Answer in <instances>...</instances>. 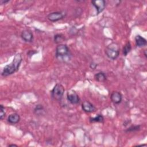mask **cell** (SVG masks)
<instances>
[{
    "instance_id": "obj_24",
    "label": "cell",
    "mask_w": 147,
    "mask_h": 147,
    "mask_svg": "<svg viewBox=\"0 0 147 147\" xmlns=\"http://www.w3.org/2000/svg\"><path fill=\"white\" fill-rule=\"evenodd\" d=\"M144 55H145V57L146 58V57H147V56H146V50H144Z\"/></svg>"
},
{
    "instance_id": "obj_11",
    "label": "cell",
    "mask_w": 147,
    "mask_h": 147,
    "mask_svg": "<svg viewBox=\"0 0 147 147\" xmlns=\"http://www.w3.org/2000/svg\"><path fill=\"white\" fill-rule=\"evenodd\" d=\"M136 44L138 47H143L147 44L146 40L140 34L136 35L135 37Z\"/></svg>"
},
{
    "instance_id": "obj_5",
    "label": "cell",
    "mask_w": 147,
    "mask_h": 147,
    "mask_svg": "<svg viewBox=\"0 0 147 147\" xmlns=\"http://www.w3.org/2000/svg\"><path fill=\"white\" fill-rule=\"evenodd\" d=\"M66 16L64 11H54L47 16V18L51 22H56L63 19Z\"/></svg>"
},
{
    "instance_id": "obj_10",
    "label": "cell",
    "mask_w": 147,
    "mask_h": 147,
    "mask_svg": "<svg viewBox=\"0 0 147 147\" xmlns=\"http://www.w3.org/2000/svg\"><path fill=\"white\" fill-rule=\"evenodd\" d=\"M110 99L114 104L118 105L122 100V95L119 91H113L110 95Z\"/></svg>"
},
{
    "instance_id": "obj_15",
    "label": "cell",
    "mask_w": 147,
    "mask_h": 147,
    "mask_svg": "<svg viewBox=\"0 0 147 147\" xmlns=\"http://www.w3.org/2000/svg\"><path fill=\"white\" fill-rule=\"evenodd\" d=\"M44 112V108L42 105L38 104L37 105L34 109V113L35 114L37 115H40L42 114Z\"/></svg>"
},
{
    "instance_id": "obj_18",
    "label": "cell",
    "mask_w": 147,
    "mask_h": 147,
    "mask_svg": "<svg viewBox=\"0 0 147 147\" xmlns=\"http://www.w3.org/2000/svg\"><path fill=\"white\" fill-rule=\"evenodd\" d=\"M141 129L140 125H131L130 127H129L127 129L125 130V132H133V131H136L140 130Z\"/></svg>"
},
{
    "instance_id": "obj_3",
    "label": "cell",
    "mask_w": 147,
    "mask_h": 147,
    "mask_svg": "<svg viewBox=\"0 0 147 147\" xmlns=\"http://www.w3.org/2000/svg\"><path fill=\"white\" fill-rule=\"evenodd\" d=\"M56 57L60 60L69 58L71 55L69 48L66 44H59L56 48Z\"/></svg>"
},
{
    "instance_id": "obj_19",
    "label": "cell",
    "mask_w": 147,
    "mask_h": 147,
    "mask_svg": "<svg viewBox=\"0 0 147 147\" xmlns=\"http://www.w3.org/2000/svg\"><path fill=\"white\" fill-rule=\"evenodd\" d=\"M5 115H6V112H5V107L2 105H0V119L2 120L5 118Z\"/></svg>"
},
{
    "instance_id": "obj_2",
    "label": "cell",
    "mask_w": 147,
    "mask_h": 147,
    "mask_svg": "<svg viewBox=\"0 0 147 147\" xmlns=\"http://www.w3.org/2000/svg\"><path fill=\"white\" fill-rule=\"evenodd\" d=\"M119 47L118 44L112 42L105 49L106 56L111 60H115L119 55Z\"/></svg>"
},
{
    "instance_id": "obj_16",
    "label": "cell",
    "mask_w": 147,
    "mask_h": 147,
    "mask_svg": "<svg viewBox=\"0 0 147 147\" xmlns=\"http://www.w3.org/2000/svg\"><path fill=\"white\" fill-rule=\"evenodd\" d=\"M65 36L62 34H56L54 36V41L56 44H60L65 40Z\"/></svg>"
},
{
    "instance_id": "obj_20",
    "label": "cell",
    "mask_w": 147,
    "mask_h": 147,
    "mask_svg": "<svg viewBox=\"0 0 147 147\" xmlns=\"http://www.w3.org/2000/svg\"><path fill=\"white\" fill-rule=\"evenodd\" d=\"M37 53V52H36V51H34V50H30V51H29V52L27 53V55H28V56L31 57V56H32L34 54H35V53Z\"/></svg>"
},
{
    "instance_id": "obj_23",
    "label": "cell",
    "mask_w": 147,
    "mask_h": 147,
    "mask_svg": "<svg viewBox=\"0 0 147 147\" xmlns=\"http://www.w3.org/2000/svg\"><path fill=\"white\" fill-rule=\"evenodd\" d=\"M17 146V145H16V144H9V145H8V146L9 147H10V146Z\"/></svg>"
},
{
    "instance_id": "obj_8",
    "label": "cell",
    "mask_w": 147,
    "mask_h": 147,
    "mask_svg": "<svg viewBox=\"0 0 147 147\" xmlns=\"http://www.w3.org/2000/svg\"><path fill=\"white\" fill-rule=\"evenodd\" d=\"M21 37L25 42H31L33 41V34L30 30H24L21 32Z\"/></svg>"
},
{
    "instance_id": "obj_1",
    "label": "cell",
    "mask_w": 147,
    "mask_h": 147,
    "mask_svg": "<svg viewBox=\"0 0 147 147\" xmlns=\"http://www.w3.org/2000/svg\"><path fill=\"white\" fill-rule=\"evenodd\" d=\"M22 61V57L21 54H16L14 56L13 61L10 64L5 65L3 68L1 73L2 76H7L18 71Z\"/></svg>"
},
{
    "instance_id": "obj_6",
    "label": "cell",
    "mask_w": 147,
    "mask_h": 147,
    "mask_svg": "<svg viewBox=\"0 0 147 147\" xmlns=\"http://www.w3.org/2000/svg\"><path fill=\"white\" fill-rule=\"evenodd\" d=\"M67 98L68 102L72 105H77L79 103L80 101V99L78 94L75 91L72 90L68 91Z\"/></svg>"
},
{
    "instance_id": "obj_17",
    "label": "cell",
    "mask_w": 147,
    "mask_h": 147,
    "mask_svg": "<svg viewBox=\"0 0 147 147\" xmlns=\"http://www.w3.org/2000/svg\"><path fill=\"white\" fill-rule=\"evenodd\" d=\"M131 49V44L129 41H127L125 45H124L123 48V50H122V52H123V55L124 56H127V54L130 52Z\"/></svg>"
},
{
    "instance_id": "obj_12",
    "label": "cell",
    "mask_w": 147,
    "mask_h": 147,
    "mask_svg": "<svg viewBox=\"0 0 147 147\" xmlns=\"http://www.w3.org/2000/svg\"><path fill=\"white\" fill-rule=\"evenodd\" d=\"M20 120V116L17 113H13L9 115L7 121L11 124H16Z\"/></svg>"
},
{
    "instance_id": "obj_21",
    "label": "cell",
    "mask_w": 147,
    "mask_h": 147,
    "mask_svg": "<svg viewBox=\"0 0 147 147\" xmlns=\"http://www.w3.org/2000/svg\"><path fill=\"white\" fill-rule=\"evenodd\" d=\"M96 67H97V64H96V63H94V62H92V63H91L90 64V67L91 69H95Z\"/></svg>"
},
{
    "instance_id": "obj_13",
    "label": "cell",
    "mask_w": 147,
    "mask_h": 147,
    "mask_svg": "<svg viewBox=\"0 0 147 147\" xmlns=\"http://www.w3.org/2000/svg\"><path fill=\"white\" fill-rule=\"evenodd\" d=\"M94 79L99 82H103L107 79V76L106 74L103 72H99L95 74Z\"/></svg>"
},
{
    "instance_id": "obj_4",
    "label": "cell",
    "mask_w": 147,
    "mask_h": 147,
    "mask_svg": "<svg viewBox=\"0 0 147 147\" xmlns=\"http://www.w3.org/2000/svg\"><path fill=\"white\" fill-rule=\"evenodd\" d=\"M64 91L65 89L63 86L60 83H57L51 91V96L53 99L60 101L64 95Z\"/></svg>"
},
{
    "instance_id": "obj_7",
    "label": "cell",
    "mask_w": 147,
    "mask_h": 147,
    "mask_svg": "<svg viewBox=\"0 0 147 147\" xmlns=\"http://www.w3.org/2000/svg\"><path fill=\"white\" fill-rule=\"evenodd\" d=\"M92 6L95 8L97 14L103 11L106 7V1L105 0H92L91 1Z\"/></svg>"
},
{
    "instance_id": "obj_22",
    "label": "cell",
    "mask_w": 147,
    "mask_h": 147,
    "mask_svg": "<svg viewBox=\"0 0 147 147\" xmlns=\"http://www.w3.org/2000/svg\"><path fill=\"white\" fill-rule=\"evenodd\" d=\"M9 2V1H3V0H2L1 1V4H5V3H6Z\"/></svg>"
},
{
    "instance_id": "obj_14",
    "label": "cell",
    "mask_w": 147,
    "mask_h": 147,
    "mask_svg": "<svg viewBox=\"0 0 147 147\" xmlns=\"http://www.w3.org/2000/svg\"><path fill=\"white\" fill-rule=\"evenodd\" d=\"M90 122L91 123L93 122H103L104 121V117L102 114H98L97 116L95 117H91L89 119Z\"/></svg>"
},
{
    "instance_id": "obj_9",
    "label": "cell",
    "mask_w": 147,
    "mask_h": 147,
    "mask_svg": "<svg viewBox=\"0 0 147 147\" xmlns=\"http://www.w3.org/2000/svg\"><path fill=\"white\" fill-rule=\"evenodd\" d=\"M82 109L86 113H92L96 110V107L91 102L87 100L84 101L82 104Z\"/></svg>"
}]
</instances>
